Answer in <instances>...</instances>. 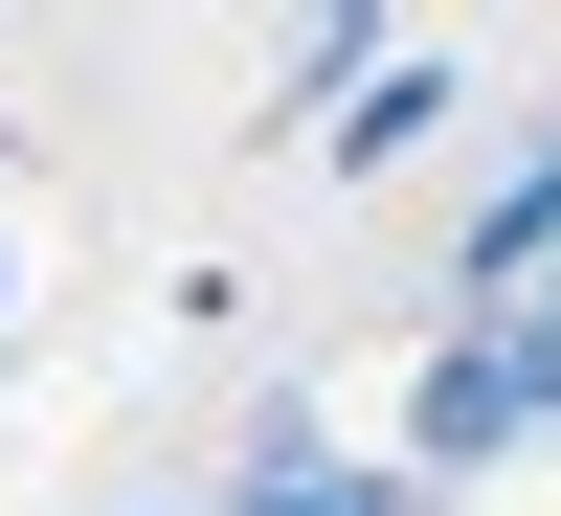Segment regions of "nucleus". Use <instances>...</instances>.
Here are the masks:
<instances>
[{"label": "nucleus", "instance_id": "nucleus-1", "mask_svg": "<svg viewBox=\"0 0 561 516\" xmlns=\"http://www.w3.org/2000/svg\"><path fill=\"white\" fill-rule=\"evenodd\" d=\"M494 449H517V382H494V337L449 314L427 382H404V494H427V472H494Z\"/></svg>", "mask_w": 561, "mask_h": 516}, {"label": "nucleus", "instance_id": "nucleus-5", "mask_svg": "<svg viewBox=\"0 0 561 516\" xmlns=\"http://www.w3.org/2000/svg\"><path fill=\"white\" fill-rule=\"evenodd\" d=\"M472 337H494V382H517V427H561V270H539L517 314H472Z\"/></svg>", "mask_w": 561, "mask_h": 516}, {"label": "nucleus", "instance_id": "nucleus-4", "mask_svg": "<svg viewBox=\"0 0 561 516\" xmlns=\"http://www.w3.org/2000/svg\"><path fill=\"white\" fill-rule=\"evenodd\" d=\"M203 516H404V472H359V449H314L293 404H270V449H248V494H203Z\"/></svg>", "mask_w": 561, "mask_h": 516}, {"label": "nucleus", "instance_id": "nucleus-2", "mask_svg": "<svg viewBox=\"0 0 561 516\" xmlns=\"http://www.w3.org/2000/svg\"><path fill=\"white\" fill-rule=\"evenodd\" d=\"M539 270H561V135H539V158H517V180L472 203V248H449V293H472V314H517Z\"/></svg>", "mask_w": 561, "mask_h": 516}, {"label": "nucleus", "instance_id": "nucleus-3", "mask_svg": "<svg viewBox=\"0 0 561 516\" xmlns=\"http://www.w3.org/2000/svg\"><path fill=\"white\" fill-rule=\"evenodd\" d=\"M427 135H449V68H427V45H382V68L337 90V135H314V158H337V180H404Z\"/></svg>", "mask_w": 561, "mask_h": 516}]
</instances>
